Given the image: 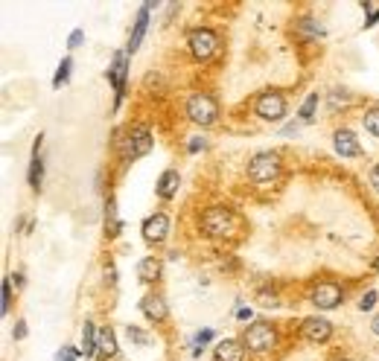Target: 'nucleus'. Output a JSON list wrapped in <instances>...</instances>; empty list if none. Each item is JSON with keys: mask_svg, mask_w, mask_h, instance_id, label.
<instances>
[{"mask_svg": "<svg viewBox=\"0 0 379 361\" xmlns=\"http://www.w3.org/2000/svg\"><path fill=\"white\" fill-rule=\"evenodd\" d=\"M202 230L210 239H231L233 230H240V219H236V213L231 207L213 204L202 213Z\"/></svg>", "mask_w": 379, "mask_h": 361, "instance_id": "1", "label": "nucleus"}, {"mask_svg": "<svg viewBox=\"0 0 379 361\" xmlns=\"http://www.w3.org/2000/svg\"><path fill=\"white\" fill-rule=\"evenodd\" d=\"M152 143H155V140H152L149 126H140V123L129 126V129L123 131V137H117V146H120V152H123L126 160H137V158L149 155V152H152Z\"/></svg>", "mask_w": 379, "mask_h": 361, "instance_id": "2", "label": "nucleus"}, {"mask_svg": "<svg viewBox=\"0 0 379 361\" xmlns=\"http://www.w3.org/2000/svg\"><path fill=\"white\" fill-rule=\"evenodd\" d=\"M283 172V160L277 152H257L251 160H248V178L260 187L266 184H274Z\"/></svg>", "mask_w": 379, "mask_h": 361, "instance_id": "3", "label": "nucleus"}, {"mask_svg": "<svg viewBox=\"0 0 379 361\" xmlns=\"http://www.w3.org/2000/svg\"><path fill=\"white\" fill-rule=\"evenodd\" d=\"M184 111H187V117L193 119L196 126H202V129L213 126V123L219 119V102H216V96L207 93V90H199V93L190 96Z\"/></svg>", "mask_w": 379, "mask_h": 361, "instance_id": "4", "label": "nucleus"}, {"mask_svg": "<svg viewBox=\"0 0 379 361\" xmlns=\"http://www.w3.org/2000/svg\"><path fill=\"white\" fill-rule=\"evenodd\" d=\"M243 347L251 353H272L277 347V329L266 321H254L243 332Z\"/></svg>", "mask_w": 379, "mask_h": 361, "instance_id": "5", "label": "nucleus"}, {"mask_svg": "<svg viewBox=\"0 0 379 361\" xmlns=\"http://www.w3.org/2000/svg\"><path fill=\"white\" fill-rule=\"evenodd\" d=\"M187 47L196 61H210L219 50V35L207 27H196V30L187 32Z\"/></svg>", "mask_w": 379, "mask_h": 361, "instance_id": "6", "label": "nucleus"}, {"mask_svg": "<svg viewBox=\"0 0 379 361\" xmlns=\"http://www.w3.org/2000/svg\"><path fill=\"white\" fill-rule=\"evenodd\" d=\"M254 114L260 119H266V123H280L286 117V96L280 90H263L254 100Z\"/></svg>", "mask_w": 379, "mask_h": 361, "instance_id": "7", "label": "nucleus"}, {"mask_svg": "<svg viewBox=\"0 0 379 361\" xmlns=\"http://www.w3.org/2000/svg\"><path fill=\"white\" fill-rule=\"evenodd\" d=\"M344 300V288L339 285V283H333V280H321L313 292H310V303L315 306V309H336L339 303Z\"/></svg>", "mask_w": 379, "mask_h": 361, "instance_id": "8", "label": "nucleus"}, {"mask_svg": "<svg viewBox=\"0 0 379 361\" xmlns=\"http://www.w3.org/2000/svg\"><path fill=\"white\" fill-rule=\"evenodd\" d=\"M301 335H303V341H310V344H327L330 338H333V324H330L327 318H303L301 324Z\"/></svg>", "mask_w": 379, "mask_h": 361, "instance_id": "9", "label": "nucleus"}, {"mask_svg": "<svg viewBox=\"0 0 379 361\" xmlns=\"http://www.w3.org/2000/svg\"><path fill=\"white\" fill-rule=\"evenodd\" d=\"M126 73H129V53H117L108 67V82L114 85V93H117L114 105H120L126 96Z\"/></svg>", "mask_w": 379, "mask_h": 361, "instance_id": "10", "label": "nucleus"}, {"mask_svg": "<svg viewBox=\"0 0 379 361\" xmlns=\"http://www.w3.org/2000/svg\"><path fill=\"white\" fill-rule=\"evenodd\" d=\"M170 236V215L167 213H152L144 222V239L149 245H161Z\"/></svg>", "mask_w": 379, "mask_h": 361, "instance_id": "11", "label": "nucleus"}, {"mask_svg": "<svg viewBox=\"0 0 379 361\" xmlns=\"http://www.w3.org/2000/svg\"><path fill=\"white\" fill-rule=\"evenodd\" d=\"M140 312L152 321V324H163L170 318V306H167V297L158 295V292H149L144 300H140Z\"/></svg>", "mask_w": 379, "mask_h": 361, "instance_id": "12", "label": "nucleus"}, {"mask_svg": "<svg viewBox=\"0 0 379 361\" xmlns=\"http://www.w3.org/2000/svg\"><path fill=\"white\" fill-rule=\"evenodd\" d=\"M333 149H336V155H342V158H359V155H362L359 137L353 134L350 129H339V131L333 134Z\"/></svg>", "mask_w": 379, "mask_h": 361, "instance_id": "13", "label": "nucleus"}, {"mask_svg": "<svg viewBox=\"0 0 379 361\" xmlns=\"http://www.w3.org/2000/svg\"><path fill=\"white\" fill-rule=\"evenodd\" d=\"M213 361H245V347L236 338H225L213 350Z\"/></svg>", "mask_w": 379, "mask_h": 361, "instance_id": "14", "label": "nucleus"}, {"mask_svg": "<svg viewBox=\"0 0 379 361\" xmlns=\"http://www.w3.org/2000/svg\"><path fill=\"white\" fill-rule=\"evenodd\" d=\"M178 187H181V175H178V170H167V172H161L158 184H155V192H158V199L170 201V199L175 196V192H178Z\"/></svg>", "mask_w": 379, "mask_h": 361, "instance_id": "15", "label": "nucleus"}, {"mask_svg": "<svg viewBox=\"0 0 379 361\" xmlns=\"http://www.w3.org/2000/svg\"><path fill=\"white\" fill-rule=\"evenodd\" d=\"M149 12H152V4H144L137 12V23H134V30H132V38H129V53H134L140 41H144L146 35V27H149Z\"/></svg>", "mask_w": 379, "mask_h": 361, "instance_id": "16", "label": "nucleus"}, {"mask_svg": "<svg viewBox=\"0 0 379 361\" xmlns=\"http://www.w3.org/2000/svg\"><path fill=\"white\" fill-rule=\"evenodd\" d=\"M161 271H163V266H161L158 256H146V259L137 262V277H140V283H155V280H161Z\"/></svg>", "mask_w": 379, "mask_h": 361, "instance_id": "17", "label": "nucleus"}, {"mask_svg": "<svg viewBox=\"0 0 379 361\" xmlns=\"http://www.w3.org/2000/svg\"><path fill=\"white\" fill-rule=\"evenodd\" d=\"M97 355H100V358H114V355H117V335H114L111 326H103V329H100Z\"/></svg>", "mask_w": 379, "mask_h": 361, "instance_id": "18", "label": "nucleus"}, {"mask_svg": "<svg viewBox=\"0 0 379 361\" xmlns=\"http://www.w3.org/2000/svg\"><path fill=\"white\" fill-rule=\"evenodd\" d=\"M97 341H100V329L93 326L91 321H85V329H82V355L85 358L97 355Z\"/></svg>", "mask_w": 379, "mask_h": 361, "instance_id": "19", "label": "nucleus"}, {"mask_svg": "<svg viewBox=\"0 0 379 361\" xmlns=\"http://www.w3.org/2000/svg\"><path fill=\"white\" fill-rule=\"evenodd\" d=\"M30 187L33 189H41V181H44V160H41V152H33V163H30Z\"/></svg>", "mask_w": 379, "mask_h": 361, "instance_id": "20", "label": "nucleus"}, {"mask_svg": "<svg viewBox=\"0 0 379 361\" xmlns=\"http://www.w3.org/2000/svg\"><path fill=\"white\" fill-rule=\"evenodd\" d=\"M315 108H318V93H310L303 100V105H301V123H313Z\"/></svg>", "mask_w": 379, "mask_h": 361, "instance_id": "21", "label": "nucleus"}, {"mask_svg": "<svg viewBox=\"0 0 379 361\" xmlns=\"http://www.w3.org/2000/svg\"><path fill=\"white\" fill-rule=\"evenodd\" d=\"M70 67H74V61H70V59H62V64H59V70H56V76H53V88H62V85L70 79Z\"/></svg>", "mask_w": 379, "mask_h": 361, "instance_id": "22", "label": "nucleus"}, {"mask_svg": "<svg viewBox=\"0 0 379 361\" xmlns=\"http://www.w3.org/2000/svg\"><path fill=\"white\" fill-rule=\"evenodd\" d=\"M365 131H371L373 137H379V108L365 111Z\"/></svg>", "mask_w": 379, "mask_h": 361, "instance_id": "23", "label": "nucleus"}, {"mask_svg": "<svg viewBox=\"0 0 379 361\" xmlns=\"http://www.w3.org/2000/svg\"><path fill=\"white\" fill-rule=\"evenodd\" d=\"M350 102H353V96H350L347 90H333V93H330V108H333V111H336L339 105L344 108V105H350Z\"/></svg>", "mask_w": 379, "mask_h": 361, "instance_id": "24", "label": "nucleus"}, {"mask_svg": "<svg viewBox=\"0 0 379 361\" xmlns=\"http://www.w3.org/2000/svg\"><path fill=\"white\" fill-rule=\"evenodd\" d=\"M213 341V329H202L196 338H193V344H196V355H202V350H204V344H210Z\"/></svg>", "mask_w": 379, "mask_h": 361, "instance_id": "25", "label": "nucleus"}, {"mask_svg": "<svg viewBox=\"0 0 379 361\" xmlns=\"http://www.w3.org/2000/svg\"><path fill=\"white\" fill-rule=\"evenodd\" d=\"M126 332H129V338H132L134 344H140V347H146V344H149V335H146L144 329H137V326H132V324H129V329H126Z\"/></svg>", "mask_w": 379, "mask_h": 361, "instance_id": "26", "label": "nucleus"}, {"mask_svg": "<svg viewBox=\"0 0 379 361\" xmlns=\"http://www.w3.org/2000/svg\"><path fill=\"white\" fill-rule=\"evenodd\" d=\"M9 306H12V277L4 280V315H9Z\"/></svg>", "mask_w": 379, "mask_h": 361, "instance_id": "27", "label": "nucleus"}, {"mask_svg": "<svg viewBox=\"0 0 379 361\" xmlns=\"http://www.w3.org/2000/svg\"><path fill=\"white\" fill-rule=\"evenodd\" d=\"M108 219H111V236L120 233V219H117V204L108 201Z\"/></svg>", "mask_w": 379, "mask_h": 361, "instance_id": "28", "label": "nucleus"}, {"mask_svg": "<svg viewBox=\"0 0 379 361\" xmlns=\"http://www.w3.org/2000/svg\"><path fill=\"white\" fill-rule=\"evenodd\" d=\"M376 297H379L376 292H368V295H365V297L359 300V309H362V312H371V309L376 306Z\"/></svg>", "mask_w": 379, "mask_h": 361, "instance_id": "29", "label": "nucleus"}, {"mask_svg": "<svg viewBox=\"0 0 379 361\" xmlns=\"http://www.w3.org/2000/svg\"><path fill=\"white\" fill-rule=\"evenodd\" d=\"M362 9L368 12V20H365V27H373V23L379 20V9H376V6H371V4H362Z\"/></svg>", "mask_w": 379, "mask_h": 361, "instance_id": "30", "label": "nucleus"}, {"mask_svg": "<svg viewBox=\"0 0 379 361\" xmlns=\"http://www.w3.org/2000/svg\"><path fill=\"white\" fill-rule=\"evenodd\" d=\"M76 355H79L76 350H70V347H62V350H59V355H56V361H76Z\"/></svg>", "mask_w": 379, "mask_h": 361, "instance_id": "31", "label": "nucleus"}, {"mask_svg": "<svg viewBox=\"0 0 379 361\" xmlns=\"http://www.w3.org/2000/svg\"><path fill=\"white\" fill-rule=\"evenodd\" d=\"M82 41H85V32L82 30H74V32H70V38H67V47L74 50V47H79Z\"/></svg>", "mask_w": 379, "mask_h": 361, "instance_id": "32", "label": "nucleus"}, {"mask_svg": "<svg viewBox=\"0 0 379 361\" xmlns=\"http://www.w3.org/2000/svg\"><path fill=\"white\" fill-rule=\"evenodd\" d=\"M12 338H15V341H23V338H27V324L18 321L15 329H12Z\"/></svg>", "mask_w": 379, "mask_h": 361, "instance_id": "33", "label": "nucleus"}, {"mask_svg": "<svg viewBox=\"0 0 379 361\" xmlns=\"http://www.w3.org/2000/svg\"><path fill=\"white\" fill-rule=\"evenodd\" d=\"M371 189H373L376 196H379V163H376L373 170H371Z\"/></svg>", "mask_w": 379, "mask_h": 361, "instance_id": "34", "label": "nucleus"}, {"mask_svg": "<svg viewBox=\"0 0 379 361\" xmlns=\"http://www.w3.org/2000/svg\"><path fill=\"white\" fill-rule=\"evenodd\" d=\"M190 152H199V149H204V140L202 137H196V140H190V146H187Z\"/></svg>", "mask_w": 379, "mask_h": 361, "instance_id": "35", "label": "nucleus"}, {"mask_svg": "<svg viewBox=\"0 0 379 361\" xmlns=\"http://www.w3.org/2000/svg\"><path fill=\"white\" fill-rule=\"evenodd\" d=\"M298 129H301V123H289V126H286V129H283V134H295V131H298Z\"/></svg>", "mask_w": 379, "mask_h": 361, "instance_id": "36", "label": "nucleus"}, {"mask_svg": "<svg viewBox=\"0 0 379 361\" xmlns=\"http://www.w3.org/2000/svg\"><path fill=\"white\" fill-rule=\"evenodd\" d=\"M236 315H240L243 321H248V318H251V309H240V312H236Z\"/></svg>", "mask_w": 379, "mask_h": 361, "instance_id": "37", "label": "nucleus"}, {"mask_svg": "<svg viewBox=\"0 0 379 361\" xmlns=\"http://www.w3.org/2000/svg\"><path fill=\"white\" fill-rule=\"evenodd\" d=\"M371 329H373V335H379V315L373 318V324H371Z\"/></svg>", "mask_w": 379, "mask_h": 361, "instance_id": "38", "label": "nucleus"}, {"mask_svg": "<svg viewBox=\"0 0 379 361\" xmlns=\"http://www.w3.org/2000/svg\"><path fill=\"white\" fill-rule=\"evenodd\" d=\"M336 361H350V358H336Z\"/></svg>", "mask_w": 379, "mask_h": 361, "instance_id": "39", "label": "nucleus"}]
</instances>
